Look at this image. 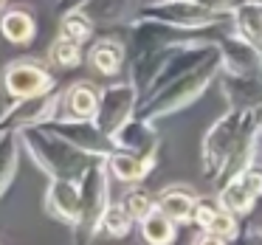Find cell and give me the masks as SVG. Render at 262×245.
I'll return each instance as SVG.
<instances>
[{"instance_id": "obj_1", "label": "cell", "mask_w": 262, "mask_h": 245, "mask_svg": "<svg viewBox=\"0 0 262 245\" xmlns=\"http://www.w3.org/2000/svg\"><path fill=\"white\" fill-rule=\"evenodd\" d=\"M217 71H220V54L206 59V62H200L198 68L169 79L166 85H161L158 91H149L147 96H141L133 116H141V119H147V121H158V119H164V116H172V113H178V110L189 107V104L211 85Z\"/></svg>"}, {"instance_id": "obj_2", "label": "cell", "mask_w": 262, "mask_h": 245, "mask_svg": "<svg viewBox=\"0 0 262 245\" xmlns=\"http://www.w3.org/2000/svg\"><path fill=\"white\" fill-rule=\"evenodd\" d=\"M17 144H23V147L29 149L31 161H34L48 177H71V181H79L93 161V155L76 149L74 144L59 138L57 132L46 130L42 124L20 127Z\"/></svg>"}, {"instance_id": "obj_3", "label": "cell", "mask_w": 262, "mask_h": 245, "mask_svg": "<svg viewBox=\"0 0 262 245\" xmlns=\"http://www.w3.org/2000/svg\"><path fill=\"white\" fill-rule=\"evenodd\" d=\"M79 197H82V211H79V237L91 239L99 231L102 222V211L110 203V172L104 158H93L85 175L79 177Z\"/></svg>"}, {"instance_id": "obj_4", "label": "cell", "mask_w": 262, "mask_h": 245, "mask_svg": "<svg viewBox=\"0 0 262 245\" xmlns=\"http://www.w3.org/2000/svg\"><path fill=\"white\" fill-rule=\"evenodd\" d=\"M141 20H158V23L175 26V29H214L220 23L223 12H214L211 6H206L203 0H155L147 6L138 9Z\"/></svg>"}, {"instance_id": "obj_5", "label": "cell", "mask_w": 262, "mask_h": 245, "mask_svg": "<svg viewBox=\"0 0 262 245\" xmlns=\"http://www.w3.org/2000/svg\"><path fill=\"white\" fill-rule=\"evenodd\" d=\"M251 113H254V110L231 107L226 116H220V119L209 127L203 144H200V164H203V175L209 177V181H214L217 169L223 166L226 155L231 152L234 141L239 138V132H243L245 121L251 119Z\"/></svg>"}, {"instance_id": "obj_6", "label": "cell", "mask_w": 262, "mask_h": 245, "mask_svg": "<svg viewBox=\"0 0 262 245\" xmlns=\"http://www.w3.org/2000/svg\"><path fill=\"white\" fill-rule=\"evenodd\" d=\"M46 130L57 132L59 138H65L68 144H74L76 149L93 155V158H107L113 152V141L104 132L96 130L91 119H74V116H51V119L40 121Z\"/></svg>"}, {"instance_id": "obj_7", "label": "cell", "mask_w": 262, "mask_h": 245, "mask_svg": "<svg viewBox=\"0 0 262 245\" xmlns=\"http://www.w3.org/2000/svg\"><path fill=\"white\" fill-rule=\"evenodd\" d=\"M136 104H138V91L133 85H107L99 93V104L91 121L96 124L99 132H104L110 138L136 113Z\"/></svg>"}, {"instance_id": "obj_8", "label": "cell", "mask_w": 262, "mask_h": 245, "mask_svg": "<svg viewBox=\"0 0 262 245\" xmlns=\"http://www.w3.org/2000/svg\"><path fill=\"white\" fill-rule=\"evenodd\" d=\"M59 99H62V93L57 91V85L48 87V91H42V93H34V96L14 99L12 107L0 110V127H3V130H14V132H17L20 127L40 124V121L57 116Z\"/></svg>"}, {"instance_id": "obj_9", "label": "cell", "mask_w": 262, "mask_h": 245, "mask_svg": "<svg viewBox=\"0 0 262 245\" xmlns=\"http://www.w3.org/2000/svg\"><path fill=\"white\" fill-rule=\"evenodd\" d=\"M54 85H57V82H54V74L48 71L46 62H40V59H14V62H9L6 71H3V87H6V93L14 99L34 96V93H42Z\"/></svg>"}, {"instance_id": "obj_10", "label": "cell", "mask_w": 262, "mask_h": 245, "mask_svg": "<svg viewBox=\"0 0 262 245\" xmlns=\"http://www.w3.org/2000/svg\"><path fill=\"white\" fill-rule=\"evenodd\" d=\"M214 46L220 51V65H226L228 74L259 76L262 79V48L259 46L239 37L237 31L234 34H220Z\"/></svg>"}, {"instance_id": "obj_11", "label": "cell", "mask_w": 262, "mask_h": 245, "mask_svg": "<svg viewBox=\"0 0 262 245\" xmlns=\"http://www.w3.org/2000/svg\"><path fill=\"white\" fill-rule=\"evenodd\" d=\"M259 110H254L251 113V119L245 121L243 132H239V138L234 141L231 152L226 155V161H223V166L217 169L214 175V183L217 186H223L226 181H231V177H237L243 169H248L251 164H254V155H256V141H259Z\"/></svg>"}, {"instance_id": "obj_12", "label": "cell", "mask_w": 262, "mask_h": 245, "mask_svg": "<svg viewBox=\"0 0 262 245\" xmlns=\"http://www.w3.org/2000/svg\"><path fill=\"white\" fill-rule=\"evenodd\" d=\"M46 211L57 217L65 226H76L82 211V197H79V181L71 177H51L46 189Z\"/></svg>"}, {"instance_id": "obj_13", "label": "cell", "mask_w": 262, "mask_h": 245, "mask_svg": "<svg viewBox=\"0 0 262 245\" xmlns=\"http://www.w3.org/2000/svg\"><path fill=\"white\" fill-rule=\"evenodd\" d=\"M110 141H113V149H127V152L144 155V158H155V152H158V132H155L152 121L141 119V116H130L110 136Z\"/></svg>"}, {"instance_id": "obj_14", "label": "cell", "mask_w": 262, "mask_h": 245, "mask_svg": "<svg viewBox=\"0 0 262 245\" xmlns=\"http://www.w3.org/2000/svg\"><path fill=\"white\" fill-rule=\"evenodd\" d=\"M223 96H226L228 107L259 110L262 107V79L259 76L226 74V79H223Z\"/></svg>"}, {"instance_id": "obj_15", "label": "cell", "mask_w": 262, "mask_h": 245, "mask_svg": "<svg viewBox=\"0 0 262 245\" xmlns=\"http://www.w3.org/2000/svg\"><path fill=\"white\" fill-rule=\"evenodd\" d=\"M107 172L121 183H138L149 175V169L155 166V158H144V155L127 152V149H113V152L104 158Z\"/></svg>"}, {"instance_id": "obj_16", "label": "cell", "mask_w": 262, "mask_h": 245, "mask_svg": "<svg viewBox=\"0 0 262 245\" xmlns=\"http://www.w3.org/2000/svg\"><path fill=\"white\" fill-rule=\"evenodd\" d=\"M99 104V91L93 82H76L59 99V107L65 110V116H74V119H93Z\"/></svg>"}, {"instance_id": "obj_17", "label": "cell", "mask_w": 262, "mask_h": 245, "mask_svg": "<svg viewBox=\"0 0 262 245\" xmlns=\"http://www.w3.org/2000/svg\"><path fill=\"white\" fill-rule=\"evenodd\" d=\"M231 17L237 34L262 48V0H239L231 9Z\"/></svg>"}, {"instance_id": "obj_18", "label": "cell", "mask_w": 262, "mask_h": 245, "mask_svg": "<svg viewBox=\"0 0 262 245\" xmlns=\"http://www.w3.org/2000/svg\"><path fill=\"white\" fill-rule=\"evenodd\" d=\"M0 34L6 37L12 46H29L37 34L34 14L26 9H9L0 14Z\"/></svg>"}, {"instance_id": "obj_19", "label": "cell", "mask_w": 262, "mask_h": 245, "mask_svg": "<svg viewBox=\"0 0 262 245\" xmlns=\"http://www.w3.org/2000/svg\"><path fill=\"white\" fill-rule=\"evenodd\" d=\"M194 203H198V197H194V192L186 186H169L158 194V200H155V206L175 222H186L189 217H192Z\"/></svg>"}, {"instance_id": "obj_20", "label": "cell", "mask_w": 262, "mask_h": 245, "mask_svg": "<svg viewBox=\"0 0 262 245\" xmlns=\"http://www.w3.org/2000/svg\"><path fill=\"white\" fill-rule=\"evenodd\" d=\"M124 57H127L124 46H119L116 40H99V42H93L91 51H88V62L104 76L119 74V71L124 68Z\"/></svg>"}, {"instance_id": "obj_21", "label": "cell", "mask_w": 262, "mask_h": 245, "mask_svg": "<svg viewBox=\"0 0 262 245\" xmlns=\"http://www.w3.org/2000/svg\"><path fill=\"white\" fill-rule=\"evenodd\" d=\"M138 226H141V237L152 245H166V242L175 239V220H169L158 206H155L147 217H141Z\"/></svg>"}, {"instance_id": "obj_22", "label": "cell", "mask_w": 262, "mask_h": 245, "mask_svg": "<svg viewBox=\"0 0 262 245\" xmlns=\"http://www.w3.org/2000/svg\"><path fill=\"white\" fill-rule=\"evenodd\" d=\"M93 29H96V23H93L82 9H71V12H65L62 20H59L57 37H65V40H74L82 46V42H88L93 37Z\"/></svg>"}, {"instance_id": "obj_23", "label": "cell", "mask_w": 262, "mask_h": 245, "mask_svg": "<svg viewBox=\"0 0 262 245\" xmlns=\"http://www.w3.org/2000/svg\"><path fill=\"white\" fill-rule=\"evenodd\" d=\"M254 194L248 192V189L239 183V177H231V181H226L220 186V206L226 211H231V214H248L251 209H254Z\"/></svg>"}, {"instance_id": "obj_24", "label": "cell", "mask_w": 262, "mask_h": 245, "mask_svg": "<svg viewBox=\"0 0 262 245\" xmlns=\"http://www.w3.org/2000/svg\"><path fill=\"white\" fill-rule=\"evenodd\" d=\"M17 172V132L0 127V194L9 189Z\"/></svg>"}, {"instance_id": "obj_25", "label": "cell", "mask_w": 262, "mask_h": 245, "mask_svg": "<svg viewBox=\"0 0 262 245\" xmlns=\"http://www.w3.org/2000/svg\"><path fill=\"white\" fill-rule=\"evenodd\" d=\"M237 237V214H231V211H226L220 206V209L214 211V217L209 220V226L203 228V234H200L198 239H211V242H228V239Z\"/></svg>"}, {"instance_id": "obj_26", "label": "cell", "mask_w": 262, "mask_h": 245, "mask_svg": "<svg viewBox=\"0 0 262 245\" xmlns=\"http://www.w3.org/2000/svg\"><path fill=\"white\" fill-rule=\"evenodd\" d=\"M130 0H88L82 12L93 20V23H116L124 17Z\"/></svg>"}, {"instance_id": "obj_27", "label": "cell", "mask_w": 262, "mask_h": 245, "mask_svg": "<svg viewBox=\"0 0 262 245\" xmlns=\"http://www.w3.org/2000/svg\"><path fill=\"white\" fill-rule=\"evenodd\" d=\"M99 228H104L110 237H127L130 228H133V217L127 214V209L121 203H107L104 211H102V222H99Z\"/></svg>"}, {"instance_id": "obj_28", "label": "cell", "mask_w": 262, "mask_h": 245, "mask_svg": "<svg viewBox=\"0 0 262 245\" xmlns=\"http://www.w3.org/2000/svg\"><path fill=\"white\" fill-rule=\"evenodd\" d=\"M48 59L59 68H76L82 62V46L74 40H65V37H57L48 48Z\"/></svg>"}, {"instance_id": "obj_29", "label": "cell", "mask_w": 262, "mask_h": 245, "mask_svg": "<svg viewBox=\"0 0 262 245\" xmlns=\"http://www.w3.org/2000/svg\"><path fill=\"white\" fill-rule=\"evenodd\" d=\"M121 206L127 209V214L133 217V222H138L141 217H147L155 209V200L147 189H130V192L121 197Z\"/></svg>"}, {"instance_id": "obj_30", "label": "cell", "mask_w": 262, "mask_h": 245, "mask_svg": "<svg viewBox=\"0 0 262 245\" xmlns=\"http://www.w3.org/2000/svg\"><path fill=\"white\" fill-rule=\"evenodd\" d=\"M217 209H220V203L198 200V203H194V209H192V217H189V220H192L198 228H206V226H209V220L214 217V211H217Z\"/></svg>"}, {"instance_id": "obj_31", "label": "cell", "mask_w": 262, "mask_h": 245, "mask_svg": "<svg viewBox=\"0 0 262 245\" xmlns=\"http://www.w3.org/2000/svg\"><path fill=\"white\" fill-rule=\"evenodd\" d=\"M237 177H239V183H243V186L254 194V197H262V169L248 166V169H243Z\"/></svg>"}, {"instance_id": "obj_32", "label": "cell", "mask_w": 262, "mask_h": 245, "mask_svg": "<svg viewBox=\"0 0 262 245\" xmlns=\"http://www.w3.org/2000/svg\"><path fill=\"white\" fill-rule=\"evenodd\" d=\"M88 0H57V12L59 14H65V12H71V9H82Z\"/></svg>"}, {"instance_id": "obj_33", "label": "cell", "mask_w": 262, "mask_h": 245, "mask_svg": "<svg viewBox=\"0 0 262 245\" xmlns=\"http://www.w3.org/2000/svg\"><path fill=\"white\" fill-rule=\"evenodd\" d=\"M3 3H6V0H0V9H3Z\"/></svg>"}]
</instances>
